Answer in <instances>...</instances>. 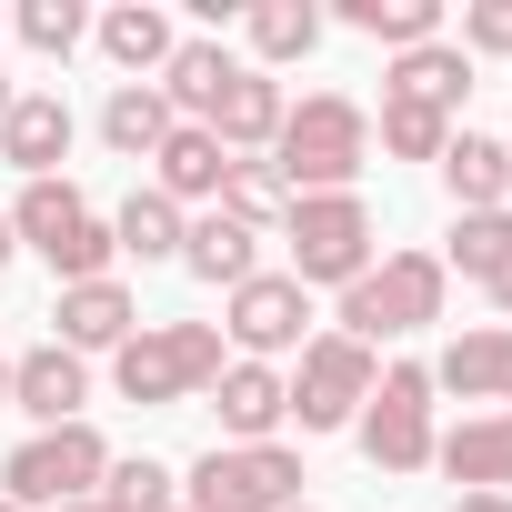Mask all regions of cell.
<instances>
[{
	"instance_id": "obj_1",
	"label": "cell",
	"mask_w": 512,
	"mask_h": 512,
	"mask_svg": "<svg viewBox=\"0 0 512 512\" xmlns=\"http://www.w3.org/2000/svg\"><path fill=\"white\" fill-rule=\"evenodd\" d=\"M362 161H372V111L342 101V91H312L282 111V141H272V171L282 191H362Z\"/></svg>"
},
{
	"instance_id": "obj_2",
	"label": "cell",
	"mask_w": 512,
	"mask_h": 512,
	"mask_svg": "<svg viewBox=\"0 0 512 512\" xmlns=\"http://www.w3.org/2000/svg\"><path fill=\"white\" fill-rule=\"evenodd\" d=\"M221 322H141L121 352H111V392L141 402V412H181L221 382Z\"/></svg>"
},
{
	"instance_id": "obj_3",
	"label": "cell",
	"mask_w": 512,
	"mask_h": 512,
	"mask_svg": "<svg viewBox=\"0 0 512 512\" xmlns=\"http://www.w3.org/2000/svg\"><path fill=\"white\" fill-rule=\"evenodd\" d=\"M442 292H452V272L432 262V251H382V262L342 292V342H362V352H382V342H412V332H432L442 322Z\"/></svg>"
},
{
	"instance_id": "obj_4",
	"label": "cell",
	"mask_w": 512,
	"mask_h": 512,
	"mask_svg": "<svg viewBox=\"0 0 512 512\" xmlns=\"http://www.w3.org/2000/svg\"><path fill=\"white\" fill-rule=\"evenodd\" d=\"M282 241H292V282L312 292V282H332V292H352L382 251H372V201L362 191H302L292 211H282Z\"/></svg>"
},
{
	"instance_id": "obj_5",
	"label": "cell",
	"mask_w": 512,
	"mask_h": 512,
	"mask_svg": "<svg viewBox=\"0 0 512 512\" xmlns=\"http://www.w3.org/2000/svg\"><path fill=\"white\" fill-rule=\"evenodd\" d=\"M292 502H302L292 442H211L181 472V512H292Z\"/></svg>"
},
{
	"instance_id": "obj_6",
	"label": "cell",
	"mask_w": 512,
	"mask_h": 512,
	"mask_svg": "<svg viewBox=\"0 0 512 512\" xmlns=\"http://www.w3.org/2000/svg\"><path fill=\"white\" fill-rule=\"evenodd\" d=\"M432 362H382V382H372V402L352 412V442H362V462L372 472H432Z\"/></svg>"
},
{
	"instance_id": "obj_7",
	"label": "cell",
	"mask_w": 512,
	"mask_h": 512,
	"mask_svg": "<svg viewBox=\"0 0 512 512\" xmlns=\"http://www.w3.org/2000/svg\"><path fill=\"white\" fill-rule=\"evenodd\" d=\"M101 472H111L101 422H61V432H31L11 462H0V502H21V512H61V502H91Z\"/></svg>"
},
{
	"instance_id": "obj_8",
	"label": "cell",
	"mask_w": 512,
	"mask_h": 512,
	"mask_svg": "<svg viewBox=\"0 0 512 512\" xmlns=\"http://www.w3.org/2000/svg\"><path fill=\"white\" fill-rule=\"evenodd\" d=\"M282 382H292V422H302V432H352V412L372 402L382 362H372L362 342H342V332H312Z\"/></svg>"
},
{
	"instance_id": "obj_9",
	"label": "cell",
	"mask_w": 512,
	"mask_h": 512,
	"mask_svg": "<svg viewBox=\"0 0 512 512\" xmlns=\"http://www.w3.org/2000/svg\"><path fill=\"white\" fill-rule=\"evenodd\" d=\"M302 322H312V292H302L292 272H251L241 292H221V342H231V362H272V372H282V362L312 342Z\"/></svg>"
},
{
	"instance_id": "obj_10",
	"label": "cell",
	"mask_w": 512,
	"mask_h": 512,
	"mask_svg": "<svg viewBox=\"0 0 512 512\" xmlns=\"http://www.w3.org/2000/svg\"><path fill=\"white\" fill-rule=\"evenodd\" d=\"M11 412H31L41 432L91 422V362H81V352H61V342H31V352L11 362Z\"/></svg>"
},
{
	"instance_id": "obj_11",
	"label": "cell",
	"mask_w": 512,
	"mask_h": 512,
	"mask_svg": "<svg viewBox=\"0 0 512 512\" xmlns=\"http://www.w3.org/2000/svg\"><path fill=\"white\" fill-rule=\"evenodd\" d=\"M201 402L221 412V442H282V422H292V382L272 362H221V382Z\"/></svg>"
},
{
	"instance_id": "obj_12",
	"label": "cell",
	"mask_w": 512,
	"mask_h": 512,
	"mask_svg": "<svg viewBox=\"0 0 512 512\" xmlns=\"http://www.w3.org/2000/svg\"><path fill=\"white\" fill-rule=\"evenodd\" d=\"M51 322H61L51 342L91 362V352H121V342L141 332V302H131V292H121V272H111V282H71V292L51 302Z\"/></svg>"
},
{
	"instance_id": "obj_13",
	"label": "cell",
	"mask_w": 512,
	"mask_h": 512,
	"mask_svg": "<svg viewBox=\"0 0 512 512\" xmlns=\"http://www.w3.org/2000/svg\"><path fill=\"white\" fill-rule=\"evenodd\" d=\"M432 392H462V402H482V412H512V322H482V332L442 342Z\"/></svg>"
},
{
	"instance_id": "obj_14",
	"label": "cell",
	"mask_w": 512,
	"mask_h": 512,
	"mask_svg": "<svg viewBox=\"0 0 512 512\" xmlns=\"http://www.w3.org/2000/svg\"><path fill=\"white\" fill-rule=\"evenodd\" d=\"M282 111H292V91H282L272 71H251V61H241V81H231V91H221V111H211V141H221L231 161H272Z\"/></svg>"
},
{
	"instance_id": "obj_15",
	"label": "cell",
	"mask_w": 512,
	"mask_h": 512,
	"mask_svg": "<svg viewBox=\"0 0 512 512\" xmlns=\"http://www.w3.org/2000/svg\"><path fill=\"white\" fill-rule=\"evenodd\" d=\"M61 151H71V101L61 91H21L11 121H0V161L21 181H61Z\"/></svg>"
},
{
	"instance_id": "obj_16",
	"label": "cell",
	"mask_w": 512,
	"mask_h": 512,
	"mask_svg": "<svg viewBox=\"0 0 512 512\" xmlns=\"http://www.w3.org/2000/svg\"><path fill=\"white\" fill-rule=\"evenodd\" d=\"M221 171H231V151H221L201 121H171V141L151 151V191L181 201V211H211V201H221Z\"/></svg>"
},
{
	"instance_id": "obj_17",
	"label": "cell",
	"mask_w": 512,
	"mask_h": 512,
	"mask_svg": "<svg viewBox=\"0 0 512 512\" xmlns=\"http://www.w3.org/2000/svg\"><path fill=\"white\" fill-rule=\"evenodd\" d=\"M91 41H101V61H111V71H131V81H161V61L181 51V31H171L161 0H121V11H101V21H91Z\"/></svg>"
},
{
	"instance_id": "obj_18",
	"label": "cell",
	"mask_w": 512,
	"mask_h": 512,
	"mask_svg": "<svg viewBox=\"0 0 512 512\" xmlns=\"http://www.w3.org/2000/svg\"><path fill=\"white\" fill-rule=\"evenodd\" d=\"M181 272L211 282V292H241L251 272H262V231H241L231 211H191V231H181Z\"/></svg>"
},
{
	"instance_id": "obj_19",
	"label": "cell",
	"mask_w": 512,
	"mask_h": 512,
	"mask_svg": "<svg viewBox=\"0 0 512 512\" xmlns=\"http://www.w3.org/2000/svg\"><path fill=\"white\" fill-rule=\"evenodd\" d=\"M382 101H412V111L462 121V101H472V61H462L452 41H422V51H402V61L382 71Z\"/></svg>"
},
{
	"instance_id": "obj_20",
	"label": "cell",
	"mask_w": 512,
	"mask_h": 512,
	"mask_svg": "<svg viewBox=\"0 0 512 512\" xmlns=\"http://www.w3.org/2000/svg\"><path fill=\"white\" fill-rule=\"evenodd\" d=\"M432 462L462 482V492H512V412H472L432 442Z\"/></svg>"
},
{
	"instance_id": "obj_21",
	"label": "cell",
	"mask_w": 512,
	"mask_h": 512,
	"mask_svg": "<svg viewBox=\"0 0 512 512\" xmlns=\"http://www.w3.org/2000/svg\"><path fill=\"white\" fill-rule=\"evenodd\" d=\"M231 81H241V61H231L221 41H181V51L161 61V81H151V91L171 101V121H201V131H211V111H221V91H231Z\"/></svg>"
},
{
	"instance_id": "obj_22",
	"label": "cell",
	"mask_w": 512,
	"mask_h": 512,
	"mask_svg": "<svg viewBox=\"0 0 512 512\" xmlns=\"http://www.w3.org/2000/svg\"><path fill=\"white\" fill-rule=\"evenodd\" d=\"M241 41H251V71L312 61V51H322V11H312V0H251V11H241Z\"/></svg>"
},
{
	"instance_id": "obj_23",
	"label": "cell",
	"mask_w": 512,
	"mask_h": 512,
	"mask_svg": "<svg viewBox=\"0 0 512 512\" xmlns=\"http://www.w3.org/2000/svg\"><path fill=\"white\" fill-rule=\"evenodd\" d=\"M81 221H91V201H81L71 181H21V201H11V241L41 251V262H61Z\"/></svg>"
},
{
	"instance_id": "obj_24",
	"label": "cell",
	"mask_w": 512,
	"mask_h": 512,
	"mask_svg": "<svg viewBox=\"0 0 512 512\" xmlns=\"http://www.w3.org/2000/svg\"><path fill=\"white\" fill-rule=\"evenodd\" d=\"M432 171H442L452 211H512V201H502V141H492V131H452Z\"/></svg>"
},
{
	"instance_id": "obj_25",
	"label": "cell",
	"mask_w": 512,
	"mask_h": 512,
	"mask_svg": "<svg viewBox=\"0 0 512 512\" xmlns=\"http://www.w3.org/2000/svg\"><path fill=\"white\" fill-rule=\"evenodd\" d=\"M342 31H362V41H382L402 61V51L442 41V0H342Z\"/></svg>"
},
{
	"instance_id": "obj_26",
	"label": "cell",
	"mask_w": 512,
	"mask_h": 512,
	"mask_svg": "<svg viewBox=\"0 0 512 512\" xmlns=\"http://www.w3.org/2000/svg\"><path fill=\"white\" fill-rule=\"evenodd\" d=\"M101 141H111L121 161H151V151L171 141V101H161L151 81H121V91L101 101Z\"/></svg>"
},
{
	"instance_id": "obj_27",
	"label": "cell",
	"mask_w": 512,
	"mask_h": 512,
	"mask_svg": "<svg viewBox=\"0 0 512 512\" xmlns=\"http://www.w3.org/2000/svg\"><path fill=\"white\" fill-rule=\"evenodd\" d=\"M181 231H191V211L161 201V191H131V201L111 211V241L131 251V262H181Z\"/></svg>"
},
{
	"instance_id": "obj_28",
	"label": "cell",
	"mask_w": 512,
	"mask_h": 512,
	"mask_svg": "<svg viewBox=\"0 0 512 512\" xmlns=\"http://www.w3.org/2000/svg\"><path fill=\"white\" fill-rule=\"evenodd\" d=\"M211 211H231L241 231H282L292 191H282V171H272V161H231V171H221V201H211Z\"/></svg>"
},
{
	"instance_id": "obj_29",
	"label": "cell",
	"mask_w": 512,
	"mask_h": 512,
	"mask_svg": "<svg viewBox=\"0 0 512 512\" xmlns=\"http://www.w3.org/2000/svg\"><path fill=\"white\" fill-rule=\"evenodd\" d=\"M101 502H111V512H171V502H181V472H171V462H151V452H111Z\"/></svg>"
},
{
	"instance_id": "obj_30",
	"label": "cell",
	"mask_w": 512,
	"mask_h": 512,
	"mask_svg": "<svg viewBox=\"0 0 512 512\" xmlns=\"http://www.w3.org/2000/svg\"><path fill=\"white\" fill-rule=\"evenodd\" d=\"M512 251V211H452V241L432 251L442 272H472V282H492V262Z\"/></svg>"
},
{
	"instance_id": "obj_31",
	"label": "cell",
	"mask_w": 512,
	"mask_h": 512,
	"mask_svg": "<svg viewBox=\"0 0 512 512\" xmlns=\"http://www.w3.org/2000/svg\"><path fill=\"white\" fill-rule=\"evenodd\" d=\"M11 31H21L41 61H71V51L91 41V11H81V0H21V11H11Z\"/></svg>"
},
{
	"instance_id": "obj_32",
	"label": "cell",
	"mask_w": 512,
	"mask_h": 512,
	"mask_svg": "<svg viewBox=\"0 0 512 512\" xmlns=\"http://www.w3.org/2000/svg\"><path fill=\"white\" fill-rule=\"evenodd\" d=\"M462 121H442V111H412V101H382V151L392 161H442V141H452Z\"/></svg>"
},
{
	"instance_id": "obj_33",
	"label": "cell",
	"mask_w": 512,
	"mask_h": 512,
	"mask_svg": "<svg viewBox=\"0 0 512 512\" xmlns=\"http://www.w3.org/2000/svg\"><path fill=\"white\" fill-rule=\"evenodd\" d=\"M452 51H462V61H512V0H472Z\"/></svg>"
},
{
	"instance_id": "obj_34",
	"label": "cell",
	"mask_w": 512,
	"mask_h": 512,
	"mask_svg": "<svg viewBox=\"0 0 512 512\" xmlns=\"http://www.w3.org/2000/svg\"><path fill=\"white\" fill-rule=\"evenodd\" d=\"M482 292H492V312H512V251L492 262V282H482Z\"/></svg>"
},
{
	"instance_id": "obj_35",
	"label": "cell",
	"mask_w": 512,
	"mask_h": 512,
	"mask_svg": "<svg viewBox=\"0 0 512 512\" xmlns=\"http://www.w3.org/2000/svg\"><path fill=\"white\" fill-rule=\"evenodd\" d=\"M452 512H512V492H452Z\"/></svg>"
},
{
	"instance_id": "obj_36",
	"label": "cell",
	"mask_w": 512,
	"mask_h": 512,
	"mask_svg": "<svg viewBox=\"0 0 512 512\" xmlns=\"http://www.w3.org/2000/svg\"><path fill=\"white\" fill-rule=\"evenodd\" d=\"M11 101H21V81H11V71H0V121H11Z\"/></svg>"
},
{
	"instance_id": "obj_37",
	"label": "cell",
	"mask_w": 512,
	"mask_h": 512,
	"mask_svg": "<svg viewBox=\"0 0 512 512\" xmlns=\"http://www.w3.org/2000/svg\"><path fill=\"white\" fill-rule=\"evenodd\" d=\"M11 251H21V241H11V211H0V262H11Z\"/></svg>"
},
{
	"instance_id": "obj_38",
	"label": "cell",
	"mask_w": 512,
	"mask_h": 512,
	"mask_svg": "<svg viewBox=\"0 0 512 512\" xmlns=\"http://www.w3.org/2000/svg\"><path fill=\"white\" fill-rule=\"evenodd\" d=\"M61 512H111V502H101V492H91V502H61Z\"/></svg>"
},
{
	"instance_id": "obj_39",
	"label": "cell",
	"mask_w": 512,
	"mask_h": 512,
	"mask_svg": "<svg viewBox=\"0 0 512 512\" xmlns=\"http://www.w3.org/2000/svg\"><path fill=\"white\" fill-rule=\"evenodd\" d=\"M502 201H512V141H502Z\"/></svg>"
},
{
	"instance_id": "obj_40",
	"label": "cell",
	"mask_w": 512,
	"mask_h": 512,
	"mask_svg": "<svg viewBox=\"0 0 512 512\" xmlns=\"http://www.w3.org/2000/svg\"><path fill=\"white\" fill-rule=\"evenodd\" d=\"M0 512H21V502H0Z\"/></svg>"
},
{
	"instance_id": "obj_41",
	"label": "cell",
	"mask_w": 512,
	"mask_h": 512,
	"mask_svg": "<svg viewBox=\"0 0 512 512\" xmlns=\"http://www.w3.org/2000/svg\"><path fill=\"white\" fill-rule=\"evenodd\" d=\"M292 512H312V502H292Z\"/></svg>"
},
{
	"instance_id": "obj_42",
	"label": "cell",
	"mask_w": 512,
	"mask_h": 512,
	"mask_svg": "<svg viewBox=\"0 0 512 512\" xmlns=\"http://www.w3.org/2000/svg\"><path fill=\"white\" fill-rule=\"evenodd\" d=\"M0 21H11V11H0Z\"/></svg>"
},
{
	"instance_id": "obj_43",
	"label": "cell",
	"mask_w": 512,
	"mask_h": 512,
	"mask_svg": "<svg viewBox=\"0 0 512 512\" xmlns=\"http://www.w3.org/2000/svg\"><path fill=\"white\" fill-rule=\"evenodd\" d=\"M171 512H181V502H171Z\"/></svg>"
}]
</instances>
